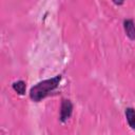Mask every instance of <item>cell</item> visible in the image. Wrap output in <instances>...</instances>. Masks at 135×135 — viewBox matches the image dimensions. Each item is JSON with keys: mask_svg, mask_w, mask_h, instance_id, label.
Returning a JSON list of instances; mask_svg holds the SVG:
<instances>
[{"mask_svg": "<svg viewBox=\"0 0 135 135\" xmlns=\"http://www.w3.org/2000/svg\"><path fill=\"white\" fill-rule=\"evenodd\" d=\"M124 116L127 119V122L129 124V127L135 131V109L132 107H128L124 110Z\"/></svg>", "mask_w": 135, "mask_h": 135, "instance_id": "obj_4", "label": "cell"}, {"mask_svg": "<svg viewBox=\"0 0 135 135\" xmlns=\"http://www.w3.org/2000/svg\"><path fill=\"white\" fill-rule=\"evenodd\" d=\"M113 3L116 4V5H122L124 2H123V1H113Z\"/></svg>", "mask_w": 135, "mask_h": 135, "instance_id": "obj_6", "label": "cell"}, {"mask_svg": "<svg viewBox=\"0 0 135 135\" xmlns=\"http://www.w3.org/2000/svg\"><path fill=\"white\" fill-rule=\"evenodd\" d=\"M61 78L62 76L59 74L52 78L44 79L42 81L37 82L30 89V92H28L30 98L35 102H40L42 99L46 98L52 92H54L59 86Z\"/></svg>", "mask_w": 135, "mask_h": 135, "instance_id": "obj_1", "label": "cell"}, {"mask_svg": "<svg viewBox=\"0 0 135 135\" xmlns=\"http://www.w3.org/2000/svg\"><path fill=\"white\" fill-rule=\"evenodd\" d=\"M73 110H74L73 102L70 99L62 98L61 99V104H60V114H59V120H60V122L63 123L68 119H70L71 116H72V114H73Z\"/></svg>", "mask_w": 135, "mask_h": 135, "instance_id": "obj_2", "label": "cell"}, {"mask_svg": "<svg viewBox=\"0 0 135 135\" xmlns=\"http://www.w3.org/2000/svg\"><path fill=\"white\" fill-rule=\"evenodd\" d=\"M12 88H13V90H14L17 94H19V95L22 96V95L25 94V91H26V82L23 81V80L15 81V82H13Z\"/></svg>", "mask_w": 135, "mask_h": 135, "instance_id": "obj_5", "label": "cell"}, {"mask_svg": "<svg viewBox=\"0 0 135 135\" xmlns=\"http://www.w3.org/2000/svg\"><path fill=\"white\" fill-rule=\"evenodd\" d=\"M122 26H123V30H124V33L127 35V37L134 41L135 40V22L133 19H124L122 21Z\"/></svg>", "mask_w": 135, "mask_h": 135, "instance_id": "obj_3", "label": "cell"}]
</instances>
